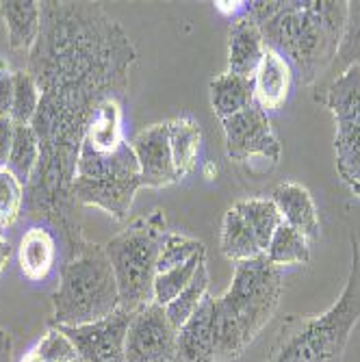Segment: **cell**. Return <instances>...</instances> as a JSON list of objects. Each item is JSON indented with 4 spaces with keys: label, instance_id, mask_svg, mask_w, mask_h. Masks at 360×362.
Returning <instances> with one entry per match:
<instances>
[{
    "label": "cell",
    "instance_id": "cell-1",
    "mask_svg": "<svg viewBox=\"0 0 360 362\" xmlns=\"http://www.w3.org/2000/svg\"><path fill=\"white\" fill-rule=\"evenodd\" d=\"M135 59L133 42L103 5L42 3L40 35L26 61L40 87V109L30 122L40 163L24 189V211L57 226L68 247L85 239L72 200L85 130L103 103H126Z\"/></svg>",
    "mask_w": 360,
    "mask_h": 362
},
{
    "label": "cell",
    "instance_id": "cell-2",
    "mask_svg": "<svg viewBox=\"0 0 360 362\" xmlns=\"http://www.w3.org/2000/svg\"><path fill=\"white\" fill-rule=\"evenodd\" d=\"M250 16L265 46L298 70L302 85H319L330 72L343 42L347 3L335 0H272L250 3Z\"/></svg>",
    "mask_w": 360,
    "mask_h": 362
},
{
    "label": "cell",
    "instance_id": "cell-3",
    "mask_svg": "<svg viewBox=\"0 0 360 362\" xmlns=\"http://www.w3.org/2000/svg\"><path fill=\"white\" fill-rule=\"evenodd\" d=\"M282 269L263 254L235 265L233 282L215 300L217 362L237 360L272 321L282 298Z\"/></svg>",
    "mask_w": 360,
    "mask_h": 362
},
{
    "label": "cell",
    "instance_id": "cell-4",
    "mask_svg": "<svg viewBox=\"0 0 360 362\" xmlns=\"http://www.w3.org/2000/svg\"><path fill=\"white\" fill-rule=\"evenodd\" d=\"M360 321V243L352 237V267L337 302L319 315H291L278 330L267 362H343Z\"/></svg>",
    "mask_w": 360,
    "mask_h": 362
},
{
    "label": "cell",
    "instance_id": "cell-5",
    "mask_svg": "<svg viewBox=\"0 0 360 362\" xmlns=\"http://www.w3.org/2000/svg\"><path fill=\"white\" fill-rule=\"evenodd\" d=\"M120 308L117 280L105 245L87 237L70 245L52 293L50 327H76L100 321Z\"/></svg>",
    "mask_w": 360,
    "mask_h": 362
},
{
    "label": "cell",
    "instance_id": "cell-6",
    "mask_svg": "<svg viewBox=\"0 0 360 362\" xmlns=\"http://www.w3.org/2000/svg\"><path fill=\"white\" fill-rule=\"evenodd\" d=\"M166 235V215L156 209L148 217L130 221L105 245L117 280L120 306L135 313L154 302L156 262Z\"/></svg>",
    "mask_w": 360,
    "mask_h": 362
},
{
    "label": "cell",
    "instance_id": "cell-7",
    "mask_svg": "<svg viewBox=\"0 0 360 362\" xmlns=\"http://www.w3.org/2000/svg\"><path fill=\"white\" fill-rule=\"evenodd\" d=\"M141 187L139 163L130 141L105 154L81 150L72 182V200L79 206L103 209L113 219L124 221Z\"/></svg>",
    "mask_w": 360,
    "mask_h": 362
},
{
    "label": "cell",
    "instance_id": "cell-8",
    "mask_svg": "<svg viewBox=\"0 0 360 362\" xmlns=\"http://www.w3.org/2000/svg\"><path fill=\"white\" fill-rule=\"evenodd\" d=\"M315 100L335 115L337 172L349 189H356L360 187V63L315 87Z\"/></svg>",
    "mask_w": 360,
    "mask_h": 362
},
{
    "label": "cell",
    "instance_id": "cell-9",
    "mask_svg": "<svg viewBox=\"0 0 360 362\" xmlns=\"http://www.w3.org/2000/svg\"><path fill=\"white\" fill-rule=\"evenodd\" d=\"M176 334L166 306L152 302L135 310L126 332L124 362H174Z\"/></svg>",
    "mask_w": 360,
    "mask_h": 362
},
{
    "label": "cell",
    "instance_id": "cell-10",
    "mask_svg": "<svg viewBox=\"0 0 360 362\" xmlns=\"http://www.w3.org/2000/svg\"><path fill=\"white\" fill-rule=\"evenodd\" d=\"M226 137V154L233 160H248L252 156L267 158L269 163L280 160L282 146L276 137L269 115L256 105L221 122Z\"/></svg>",
    "mask_w": 360,
    "mask_h": 362
},
{
    "label": "cell",
    "instance_id": "cell-11",
    "mask_svg": "<svg viewBox=\"0 0 360 362\" xmlns=\"http://www.w3.org/2000/svg\"><path fill=\"white\" fill-rule=\"evenodd\" d=\"M133 315V310L120 306L100 321L59 330L72 341L81 362H124L126 332Z\"/></svg>",
    "mask_w": 360,
    "mask_h": 362
},
{
    "label": "cell",
    "instance_id": "cell-12",
    "mask_svg": "<svg viewBox=\"0 0 360 362\" xmlns=\"http://www.w3.org/2000/svg\"><path fill=\"white\" fill-rule=\"evenodd\" d=\"M130 148H133L144 187L161 189L178 182L172 148H170V124L161 122L146 126L144 130L130 139Z\"/></svg>",
    "mask_w": 360,
    "mask_h": 362
},
{
    "label": "cell",
    "instance_id": "cell-13",
    "mask_svg": "<svg viewBox=\"0 0 360 362\" xmlns=\"http://www.w3.org/2000/svg\"><path fill=\"white\" fill-rule=\"evenodd\" d=\"M174 362H217L215 349V298L207 295L176 334V360Z\"/></svg>",
    "mask_w": 360,
    "mask_h": 362
},
{
    "label": "cell",
    "instance_id": "cell-14",
    "mask_svg": "<svg viewBox=\"0 0 360 362\" xmlns=\"http://www.w3.org/2000/svg\"><path fill=\"white\" fill-rule=\"evenodd\" d=\"M293 68L291 63L278 54L276 50L267 48L265 57L260 61L258 70L252 76L254 83V105L263 109L267 115L282 109L289 100V93L293 87Z\"/></svg>",
    "mask_w": 360,
    "mask_h": 362
},
{
    "label": "cell",
    "instance_id": "cell-15",
    "mask_svg": "<svg viewBox=\"0 0 360 362\" xmlns=\"http://www.w3.org/2000/svg\"><path fill=\"white\" fill-rule=\"evenodd\" d=\"M272 202L276 204L282 223L298 230L310 243L319 239V213L310 191L300 182H282L272 191Z\"/></svg>",
    "mask_w": 360,
    "mask_h": 362
},
{
    "label": "cell",
    "instance_id": "cell-16",
    "mask_svg": "<svg viewBox=\"0 0 360 362\" xmlns=\"http://www.w3.org/2000/svg\"><path fill=\"white\" fill-rule=\"evenodd\" d=\"M265 40L250 11L233 20L228 33V72L252 78L265 57Z\"/></svg>",
    "mask_w": 360,
    "mask_h": 362
},
{
    "label": "cell",
    "instance_id": "cell-17",
    "mask_svg": "<svg viewBox=\"0 0 360 362\" xmlns=\"http://www.w3.org/2000/svg\"><path fill=\"white\" fill-rule=\"evenodd\" d=\"M124 103L120 100H107L98 107L95 115L91 117L85 137H83V146L81 150H89V152H115L122 146L128 144V139L124 137Z\"/></svg>",
    "mask_w": 360,
    "mask_h": 362
},
{
    "label": "cell",
    "instance_id": "cell-18",
    "mask_svg": "<svg viewBox=\"0 0 360 362\" xmlns=\"http://www.w3.org/2000/svg\"><path fill=\"white\" fill-rule=\"evenodd\" d=\"M0 18L7 28L11 50H30L42 26V3L35 0H0Z\"/></svg>",
    "mask_w": 360,
    "mask_h": 362
},
{
    "label": "cell",
    "instance_id": "cell-19",
    "mask_svg": "<svg viewBox=\"0 0 360 362\" xmlns=\"http://www.w3.org/2000/svg\"><path fill=\"white\" fill-rule=\"evenodd\" d=\"M54 258H57V241L50 230L42 226L28 228L18 245V262L22 276L30 282L44 280L54 267Z\"/></svg>",
    "mask_w": 360,
    "mask_h": 362
},
{
    "label": "cell",
    "instance_id": "cell-20",
    "mask_svg": "<svg viewBox=\"0 0 360 362\" xmlns=\"http://www.w3.org/2000/svg\"><path fill=\"white\" fill-rule=\"evenodd\" d=\"M209 89H211V107L221 122L254 105V83L248 76L223 72L211 78Z\"/></svg>",
    "mask_w": 360,
    "mask_h": 362
},
{
    "label": "cell",
    "instance_id": "cell-21",
    "mask_svg": "<svg viewBox=\"0 0 360 362\" xmlns=\"http://www.w3.org/2000/svg\"><path fill=\"white\" fill-rule=\"evenodd\" d=\"M219 247H221V254L231 262H235V265L263 256V250L258 247L254 233L245 223V219L241 217V213L237 211V206L228 209L223 215Z\"/></svg>",
    "mask_w": 360,
    "mask_h": 362
},
{
    "label": "cell",
    "instance_id": "cell-22",
    "mask_svg": "<svg viewBox=\"0 0 360 362\" xmlns=\"http://www.w3.org/2000/svg\"><path fill=\"white\" fill-rule=\"evenodd\" d=\"M170 124V148L178 180L189 176L195 170L202 144V128L193 117H176Z\"/></svg>",
    "mask_w": 360,
    "mask_h": 362
},
{
    "label": "cell",
    "instance_id": "cell-23",
    "mask_svg": "<svg viewBox=\"0 0 360 362\" xmlns=\"http://www.w3.org/2000/svg\"><path fill=\"white\" fill-rule=\"evenodd\" d=\"M235 206L254 233L258 247L265 254L276 235V230L282 226V217L276 204L272 202V197H248V200H241Z\"/></svg>",
    "mask_w": 360,
    "mask_h": 362
},
{
    "label": "cell",
    "instance_id": "cell-24",
    "mask_svg": "<svg viewBox=\"0 0 360 362\" xmlns=\"http://www.w3.org/2000/svg\"><path fill=\"white\" fill-rule=\"evenodd\" d=\"M37 163H40V141L35 130L30 126H16L13 146L5 170H9L26 189V185L30 182L33 174L37 170Z\"/></svg>",
    "mask_w": 360,
    "mask_h": 362
},
{
    "label": "cell",
    "instance_id": "cell-25",
    "mask_svg": "<svg viewBox=\"0 0 360 362\" xmlns=\"http://www.w3.org/2000/svg\"><path fill=\"white\" fill-rule=\"evenodd\" d=\"M269 262H274L276 267H296V265H306L310 260V241L302 237L298 230H293L289 226H280L276 230V235L265 252Z\"/></svg>",
    "mask_w": 360,
    "mask_h": 362
},
{
    "label": "cell",
    "instance_id": "cell-26",
    "mask_svg": "<svg viewBox=\"0 0 360 362\" xmlns=\"http://www.w3.org/2000/svg\"><path fill=\"white\" fill-rule=\"evenodd\" d=\"M209 284H211V278H209V267L207 262H202V265L198 267V272H195L193 280L180 291V295L176 300H172L168 306H166V313H168V319L170 323L178 327L200 308V304L207 300L209 295Z\"/></svg>",
    "mask_w": 360,
    "mask_h": 362
},
{
    "label": "cell",
    "instance_id": "cell-27",
    "mask_svg": "<svg viewBox=\"0 0 360 362\" xmlns=\"http://www.w3.org/2000/svg\"><path fill=\"white\" fill-rule=\"evenodd\" d=\"M356 63H360V3H347V24H345L341 48L337 52V59L332 63L330 72L315 87L330 83L341 72H345L349 65H356Z\"/></svg>",
    "mask_w": 360,
    "mask_h": 362
},
{
    "label": "cell",
    "instance_id": "cell-28",
    "mask_svg": "<svg viewBox=\"0 0 360 362\" xmlns=\"http://www.w3.org/2000/svg\"><path fill=\"white\" fill-rule=\"evenodd\" d=\"M207 262V247L200 250L195 254L191 260H187L185 265H178L166 274H156V280H154V302L161 304V306H168L172 300H176L180 291L193 280L195 272L198 267Z\"/></svg>",
    "mask_w": 360,
    "mask_h": 362
},
{
    "label": "cell",
    "instance_id": "cell-29",
    "mask_svg": "<svg viewBox=\"0 0 360 362\" xmlns=\"http://www.w3.org/2000/svg\"><path fill=\"white\" fill-rule=\"evenodd\" d=\"M40 109V87L26 70H16L13 74V100L11 119L16 126H30Z\"/></svg>",
    "mask_w": 360,
    "mask_h": 362
},
{
    "label": "cell",
    "instance_id": "cell-30",
    "mask_svg": "<svg viewBox=\"0 0 360 362\" xmlns=\"http://www.w3.org/2000/svg\"><path fill=\"white\" fill-rule=\"evenodd\" d=\"M200 250H204V243L198 239H191L187 235H178V233H170L166 239H163L161 245V254H158V262H156V274H166L178 265H185L187 260H191Z\"/></svg>",
    "mask_w": 360,
    "mask_h": 362
},
{
    "label": "cell",
    "instance_id": "cell-31",
    "mask_svg": "<svg viewBox=\"0 0 360 362\" xmlns=\"http://www.w3.org/2000/svg\"><path fill=\"white\" fill-rule=\"evenodd\" d=\"M22 206L24 187L9 170H0V226H11L20 217Z\"/></svg>",
    "mask_w": 360,
    "mask_h": 362
},
{
    "label": "cell",
    "instance_id": "cell-32",
    "mask_svg": "<svg viewBox=\"0 0 360 362\" xmlns=\"http://www.w3.org/2000/svg\"><path fill=\"white\" fill-rule=\"evenodd\" d=\"M33 351H35L40 362H81L72 341L59 327H50L40 339V343L33 347Z\"/></svg>",
    "mask_w": 360,
    "mask_h": 362
},
{
    "label": "cell",
    "instance_id": "cell-33",
    "mask_svg": "<svg viewBox=\"0 0 360 362\" xmlns=\"http://www.w3.org/2000/svg\"><path fill=\"white\" fill-rule=\"evenodd\" d=\"M13 74L9 61L0 59V115H11V100H13Z\"/></svg>",
    "mask_w": 360,
    "mask_h": 362
},
{
    "label": "cell",
    "instance_id": "cell-34",
    "mask_svg": "<svg viewBox=\"0 0 360 362\" xmlns=\"http://www.w3.org/2000/svg\"><path fill=\"white\" fill-rule=\"evenodd\" d=\"M13 135H16V124L11 117L0 115V170L7 168L9 152L13 146Z\"/></svg>",
    "mask_w": 360,
    "mask_h": 362
},
{
    "label": "cell",
    "instance_id": "cell-35",
    "mask_svg": "<svg viewBox=\"0 0 360 362\" xmlns=\"http://www.w3.org/2000/svg\"><path fill=\"white\" fill-rule=\"evenodd\" d=\"M215 9L226 18L237 20L250 11V3H215Z\"/></svg>",
    "mask_w": 360,
    "mask_h": 362
},
{
    "label": "cell",
    "instance_id": "cell-36",
    "mask_svg": "<svg viewBox=\"0 0 360 362\" xmlns=\"http://www.w3.org/2000/svg\"><path fill=\"white\" fill-rule=\"evenodd\" d=\"M0 362H13V337L0 327Z\"/></svg>",
    "mask_w": 360,
    "mask_h": 362
},
{
    "label": "cell",
    "instance_id": "cell-37",
    "mask_svg": "<svg viewBox=\"0 0 360 362\" xmlns=\"http://www.w3.org/2000/svg\"><path fill=\"white\" fill-rule=\"evenodd\" d=\"M9 258H11V243L7 241L5 230H3V226H0V274H3V269L7 267Z\"/></svg>",
    "mask_w": 360,
    "mask_h": 362
},
{
    "label": "cell",
    "instance_id": "cell-38",
    "mask_svg": "<svg viewBox=\"0 0 360 362\" xmlns=\"http://www.w3.org/2000/svg\"><path fill=\"white\" fill-rule=\"evenodd\" d=\"M352 193H354L356 197H360V187H356V189H352Z\"/></svg>",
    "mask_w": 360,
    "mask_h": 362
}]
</instances>
